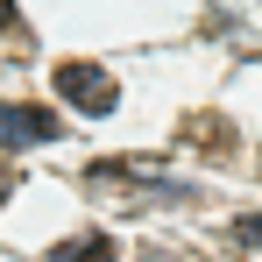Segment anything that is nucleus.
Instances as JSON below:
<instances>
[{"instance_id": "obj_8", "label": "nucleus", "mask_w": 262, "mask_h": 262, "mask_svg": "<svg viewBox=\"0 0 262 262\" xmlns=\"http://www.w3.org/2000/svg\"><path fill=\"white\" fill-rule=\"evenodd\" d=\"M142 262H170V255H142Z\"/></svg>"}, {"instance_id": "obj_3", "label": "nucleus", "mask_w": 262, "mask_h": 262, "mask_svg": "<svg viewBox=\"0 0 262 262\" xmlns=\"http://www.w3.org/2000/svg\"><path fill=\"white\" fill-rule=\"evenodd\" d=\"M57 92H64L71 106H85V114H114V106H121V85H114L99 64H85V57L57 64Z\"/></svg>"}, {"instance_id": "obj_1", "label": "nucleus", "mask_w": 262, "mask_h": 262, "mask_svg": "<svg viewBox=\"0 0 262 262\" xmlns=\"http://www.w3.org/2000/svg\"><path fill=\"white\" fill-rule=\"evenodd\" d=\"M85 184L99 199H121V206H142V199H191L184 184H163V163H135V156H106L92 163Z\"/></svg>"}, {"instance_id": "obj_2", "label": "nucleus", "mask_w": 262, "mask_h": 262, "mask_svg": "<svg viewBox=\"0 0 262 262\" xmlns=\"http://www.w3.org/2000/svg\"><path fill=\"white\" fill-rule=\"evenodd\" d=\"M64 121L36 106V99H0V149H36V142H57Z\"/></svg>"}, {"instance_id": "obj_6", "label": "nucleus", "mask_w": 262, "mask_h": 262, "mask_svg": "<svg viewBox=\"0 0 262 262\" xmlns=\"http://www.w3.org/2000/svg\"><path fill=\"white\" fill-rule=\"evenodd\" d=\"M7 199H14V170L0 163V206H7Z\"/></svg>"}, {"instance_id": "obj_7", "label": "nucleus", "mask_w": 262, "mask_h": 262, "mask_svg": "<svg viewBox=\"0 0 262 262\" xmlns=\"http://www.w3.org/2000/svg\"><path fill=\"white\" fill-rule=\"evenodd\" d=\"M7 29H14V0H0V36H7Z\"/></svg>"}, {"instance_id": "obj_4", "label": "nucleus", "mask_w": 262, "mask_h": 262, "mask_svg": "<svg viewBox=\"0 0 262 262\" xmlns=\"http://www.w3.org/2000/svg\"><path fill=\"white\" fill-rule=\"evenodd\" d=\"M50 262H114V234H85V241H57Z\"/></svg>"}, {"instance_id": "obj_5", "label": "nucleus", "mask_w": 262, "mask_h": 262, "mask_svg": "<svg viewBox=\"0 0 262 262\" xmlns=\"http://www.w3.org/2000/svg\"><path fill=\"white\" fill-rule=\"evenodd\" d=\"M234 241H241V248H262V213H241V220H234Z\"/></svg>"}]
</instances>
